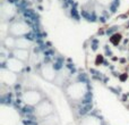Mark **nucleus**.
I'll return each mask as SVG.
<instances>
[{"instance_id": "f257e3e1", "label": "nucleus", "mask_w": 129, "mask_h": 125, "mask_svg": "<svg viewBox=\"0 0 129 125\" xmlns=\"http://www.w3.org/2000/svg\"><path fill=\"white\" fill-rule=\"evenodd\" d=\"M64 92L70 101L79 102L87 94V85L86 83L82 82V81H76V82H73L67 85Z\"/></svg>"}, {"instance_id": "f03ea898", "label": "nucleus", "mask_w": 129, "mask_h": 125, "mask_svg": "<svg viewBox=\"0 0 129 125\" xmlns=\"http://www.w3.org/2000/svg\"><path fill=\"white\" fill-rule=\"evenodd\" d=\"M34 114L39 119H43L54 114V106L49 99H43L39 105L34 107Z\"/></svg>"}, {"instance_id": "7ed1b4c3", "label": "nucleus", "mask_w": 129, "mask_h": 125, "mask_svg": "<svg viewBox=\"0 0 129 125\" xmlns=\"http://www.w3.org/2000/svg\"><path fill=\"white\" fill-rule=\"evenodd\" d=\"M42 100V93L35 89H28L23 92L22 94V101H24V103H26L27 106H31V107H35Z\"/></svg>"}, {"instance_id": "20e7f679", "label": "nucleus", "mask_w": 129, "mask_h": 125, "mask_svg": "<svg viewBox=\"0 0 129 125\" xmlns=\"http://www.w3.org/2000/svg\"><path fill=\"white\" fill-rule=\"evenodd\" d=\"M31 32V26L26 22L23 20H15L11 24H9V34L16 36H24Z\"/></svg>"}, {"instance_id": "39448f33", "label": "nucleus", "mask_w": 129, "mask_h": 125, "mask_svg": "<svg viewBox=\"0 0 129 125\" xmlns=\"http://www.w3.org/2000/svg\"><path fill=\"white\" fill-rule=\"evenodd\" d=\"M0 81L2 84L7 85V87H11L17 82V73L8 68H1L0 69Z\"/></svg>"}, {"instance_id": "423d86ee", "label": "nucleus", "mask_w": 129, "mask_h": 125, "mask_svg": "<svg viewBox=\"0 0 129 125\" xmlns=\"http://www.w3.org/2000/svg\"><path fill=\"white\" fill-rule=\"evenodd\" d=\"M16 15V8L10 2H4L0 7V16L2 22H7L8 19L14 18Z\"/></svg>"}, {"instance_id": "0eeeda50", "label": "nucleus", "mask_w": 129, "mask_h": 125, "mask_svg": "<svg viewBox=\"0 0 129 125\" xmlns=\"http://www.w3.org/2000/svg\"><path fill=\"white\" fill-rule=\"evenodd\" d=\"M40 74L45 81H49V82H52L57 78V72L54 69L53 65L50 64V62H47V64H43L40 68Z\"/></svg>"}, {"instance_id": "6e6552de", "label": "nucleus", "mask_w": 129, "mask_h": 125, "mask_svg": "<svg viewBox=\"0 0 129 125\" xmlns=\"http://www.w3.org/2000/svg\"><path fill=\"white\" fill-rule=\"evenodd\" d=\"M24 62L23 60L15 58V57H10L6 60V68L10 69V71L15 72V73H20V72L24 69Z\"/></svg>"}, {"instance_id": "1a4fd4ad", "label": "nucleus", "mask_w": 129, "mask_h": 125, "mask_svg": "<svg viewBox=\"0 0 129 125\" xmlns=\"http://www.w3.org/2000/svg\"><path fill=\"white\" fill-rule=\"evenodd\" d=\"M11 55H13V57H15V58L19 59V60H23V61L28 60L29 56H31L29 50H27V49H19V48H15V49L11 50Z\"/></svg>"}, {"instance_id": "9d476101", "label": "nucleus", "mask_w": 129, "mask_h": 125, "mask_svg": "<svg viewBox=\"0 0 129 125\" xmlns=\"http://www.w3.org/2000/svg\"><path fill=\"white\" fill-rule=\"evenodd\" d=\"M79 125H102V122L98 116L87 115V116H84L79 121Z\"/></svg>"}, {"instance_id": "9b49d317", "label": "nucleus", "mask_w": 129, "mask_h": 125, "mask_svg": "<svg viewBox=\"0 0 129 125\" xmlns=\"http://www.w3.org/2000/svg\"><path fill=\"white\" fill-rule=\"evenodd\" d=\"M16 48L29 50L32 48V41L28 40L27 38H24V36H18V38H16Z\"/></svg>"}, {"instance_id": "f8f14e48", "label": "nucleus", "mask_w": 129, "mask_h": 125, "mask_svg": "<svg viewBox=\"0 0 129 125\" xmlns=\"http://www.w3.org/2000/svg\"><path fill=\"white\" fill-rule=\"evenodd\" d=\"M40 125H60V121L57 114H52L45 118L41 119Z\"/></svg>"}, {"instance_id": "ddd939ff", "label": "nucleus", "mask_w": 129, "mask_h": 125, "mask_svg": "<svg viewBox=\"0 0 129 125\" xmlns=\"http://www.w3.org/2000/svg\"><path fill=\"white\" fill-rule=\"evenodd\" d=\"M4 46L7 48V49H15L16 48V36L11 35V34H8L4 38Z\"/></svg>"}, {"instance_id": "4468645a", "label": "nucleus", "mask_w": 129, "mask_h": 125, "mask_svg": "<svg viewBox=\"0 0 129 125\" xmlns=\"http://www.w3.org/2000/svg\"><path fill=\"white\" fill-rule=\"evenodd\" d=\"M96 1V5L98 6H100V7H109L110 5L113 2V0H95Z\"/></svg>"}, {"instance_id": "2eb2a0df", "label": "nucleus", "mask_w": 129, "mask_h": 125, "mask_svg": "<svg viewBox=\"0 0 129 125\" xmlns=\"http://www.w3.org/2000/svg\"><path fill=\"white\" fill-rule=\"evenodd\" d=\"M77 4H79L80 6H86L87 4L89 2V0H75Z\"/></svg>"}]
</instances>
